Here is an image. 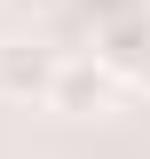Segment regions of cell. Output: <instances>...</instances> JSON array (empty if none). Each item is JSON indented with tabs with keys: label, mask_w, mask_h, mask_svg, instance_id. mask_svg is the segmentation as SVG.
<instances>
[{
	"label": "cell",
	"mask_w": 150,
	"mask_h": 159,
	"mask_svg": "<svg viewBox=\"0 0 150 159\" xmlns=\"http://www.w3.org/2000/svg\"><path fill=\"white\" fill-rule=\"evenodd\" d=\"M63 56L40 40H0V103H56Z\"/></svg>",
	"instance_id": "cell-1"
},
{
	"label": "cell",
	"mask_w": 150,
	"mask_h": 159,
	"mask_svg": "<svg viewBox=\"0 0 150 159\" xmlns=\"http://www.w3.org/2000/svg\"><path fill=\"white\" fill-rule=\"evenodd\" d=\"M95 56L111 64V72H127V80H150V8H119V16H103Z\"/></svg>",
	"instance_id": "cell-2"
},
{
	"label": "cell",
	"mask_w": 150,
	"mask_h": 159,
	"mask_svg": "<svg viewBox=\"0 0 150 159\" xmlns=\"http://www.w3.org/2000/svg\"><path fill=\"white\" fill-rule=\"evenodd\" d=\"M103 96H111V64H103V56H63V80H56V111L87 119V111H103Z\"/></svg>",
	"instance_id": "cell-3"
},
{
	"label": "cell",
	"mask_w": 150,
	"mask_h": 159,
	"mask_svg": "<svg viewBox=\"0 0 150 159\" xmlns=\"http://www.w3.org/2000/svg\"><path fill=\"white\" fill-rule=\"evenodd\" d=\"M16 8H56V0H16Z\"/></svg>",
	"instance_id": "cell-4"
}]
</instances>
